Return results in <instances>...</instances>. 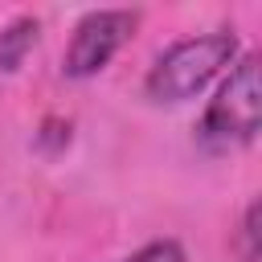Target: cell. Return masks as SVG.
<instances>
[{
  "label": "cell",
  "mask_w": 262,
  "mask_h": 262,
  "mask_svg": "<svg viewBox=\"0 0 262 262\" xmlns=\"http://www.w3.org/2000/svg\"><path fill=\"white\" fill-rule=\"evenodd\" d=\"M237 61V37L233 33H196L176 45H168L156 66L143 78V90L151 102H188L196 98L217 74H225Z\"/></svg>",
  "instance_id": "1"
},
{
  "label": "cell",
  "mask_w": 262,
  "mask_h": 262,
  "mask_svg": "<svg viewBox=\"0 0 262 262\" xmlns=\"http://www.w3.org/2000/svg\"><path fill=\"white\" fill-rule=\"evenodd\" d=\"M258 127H262V74H258V57L246 53L229 66L196 131L209 147H246L258 139Z\"/></svg>",
  "instance_id": "2"
},
{
  "label": "cell",
  "mask_w": 262,
  "mask_h": 262,
  "mask_svg": "<svg viewBox=\"0 0 262 262\" xmlns=\"http://www.w3.org/2000/svg\"><path fill=\"white\" fill-rule=\"evenodd\" d=\"M135 25H139V16L131 8H94V12H86L74 25V37H70L66 57H61V74L78 78V82L102 74L115 61V53L131 41Z\"/></svg>",
  "instance_id": "3"
},
{
  "label": "cell",
  "mask_w": 262,
  "mask_h": 262,
  "mask_svg": "<svg viewBox=\"0 0 262 262\" xmlns=\"http://www.w3.org/2000/svg\"><path fill=\"white\" fill-rule=\"evenodd\" d=\"M37 33H41V25L33 16H16V20H8L0 29V70L4 74H12V70L25 66L29 49L37 45Z\"/></svg>",
  "instance_id": "4"
},
{
  "label": "cell",
  "mask_w": 262,
  "mask_h": 262,
  "mask_svg": "<svg viewBox=\"0 0 262 262\" xmlns=\"http://www.w3.org/2000/svg\"><path fill=\"white\" fill-rule=\"evenodd\" d=\"M123 262H188V258H184V246L176 237H160V242H147L135 254H127Z\"/></svg>",
  "instance_id": "5"
},
{
  "label": "cell",
  "mask_w": 262,
  "mask_h": 262,
  "mask_svg": "<svg viewBox=\"0 0 262 262\" xmlns=\"http://www.w3.org/2000/svg\"><path fill=\"white\" fill-rule=\"evenodd\" d=\"M242 258L258 262V201H250L242 217Z\"/></svg>",
  "instance_id": "6"
}]
</instances>
